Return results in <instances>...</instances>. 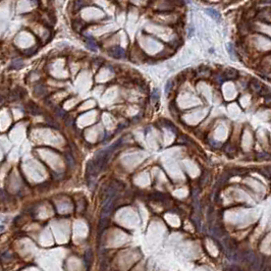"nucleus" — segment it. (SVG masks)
<instances>
[{"label":"nucleus","instance_id":"1","mask_svg":"<svg viewBox=\"0 0 271 271\" xmlns=\"http://www.w3.org/2000/svg\"><path fill=\"white\" fill-rule=\"evenodd\" d=\"M120 143H121V140L114 143L113 145H111L110 147L105 149V150L100 151L99 153H97L96 156L90 161L87 166V175L88 178L90 176V181H92V179L94 181L96 176L100 173V171L106 166L112 152L119 146Z\"/></svg>","mask_w":271,"mask_h":271},{"label":"nucleus","instance_id":"2","mask_svg":"<svg viewBox=\"0 0 271 271\" xmlns=\"http://www.w3.org/2000/svg\"><path fill=\"white\" fill-rule=\"evenodd\" d=\"M206 13H208L209 16L212 17V19H214L216 20H218L219 19H220V14H219L218 11H216L215 9H212V8H207Z\"/></svg>","mask_w":271,"mask_h":271},{"label":"nucleus","instance_id":"3","mask_svg":"<svg viewBox=\"0 0 271 271\" xmlns=\"http://www.w3.org/2000/svg\"><path fill=\"white\" fill-rule=\"evenodd\" d=\"M23 65H24V62H23L22 59H16V60H13V61L10 63V68L20 69V68H23Z\"/></svg>","mask_w":271,"mask_h":271},{"label":"nucleus","instance_id":"4","mask_svg":"<svg viewBox=\"0 0 271 271\" xmlns=\"http://www.w3.org/2000/svg\"><path fill=\"white\" fill-rule=\"evenodd\" d=\"M110 53H111L114 57H121V56H123L124 51H123V49H121L120 47H115L113 50L110 51Z\"/></svg>","mask_w":271,"mask_h":271},{"label":"nucleus","instance_id":"5","mask_svg":"<svg viewBox=\"0 0 271 271\" xmlns=\"http://www.w3.org/2000/svg\"><path fill=\"white\" fill-rule=\"evenodd\" d=\"M226 50L228 54H229V56L233 58V60H236V52H234V49L233 47V45H231L230 43H227L226 44Z\"/></svg>","mask_w":271,"mask_h":271},{"label":"nucleus","instance_id":"6","mask_svg":"<svg viewBox=\"0 0 271 271\" xmlns=\"http://www.w3.org/2000/svg\"><path fill=\"white\" fill-rule=\"evenodd\" d=\"M87 45H88V47H89L91 50H94V51L97 50V45H96L95 42L92 40V39H88V40H87Z\"/></svg>","mask_w":271,"mask_h":271},{"label":"nucleus","instance_id":"7","mask_svg":"<svg viewBox=\"0 0 271 271\" xmlns=\"http://www.w3.org/2000/svg\"><path fill=\"white\" fill-rule=\"evenodd\" d=\"M158 95H159L158 91H157V90H155V91H154V93H153V95H152V96H153V98H152V100H153V101H154V100H156V99H157V97H158Z\"/></svg>","mask_w":271,"mask_h":271},{"label":"nucleus","instance_id":"8","mask_svg":"<svg viewBox=\"0 0 271 271\" xmlns=\"http://www.w3.org/2000/svg\"><path fill=\"white\" fill-rule=\"evenodd\" d=\"M170 85H171V82L168 81V82H167V85L165 86V92H166V93H168V91H169V88H170Z\"/></svg>","mask_w":271,"mask_h":271},{"label":"nucleus","instance_id":"9","mask_svg":"<svg viewBox=\"0 0 271 271\" xmlns=\"http://www.w3.org/2000/svg\"><path fill=\"white\" fill-rule=\"evenodd\" d=\"M1 229H3V226H2V225H0V230Z\"/></svg>","mask_w":271,"mask_h":271}]
</instances>
